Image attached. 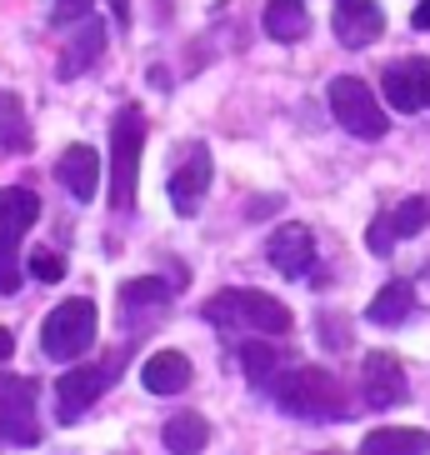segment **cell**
<instances>
[{"label": "cell", "mask_w": 430, "mask_h": 455, "mask_svg": "<svg viewBox=\"0 0 430 455\" xmlns=\"http://www.w3.org/2000/svg\"><path fill=\"white\" fill-rule=\"evenodd\" d=\"M266 260L281 270V275H291V281L310 275V270H315V235H310V226L285 220V226L266 241Z\"/></svg>", "instance_id": "30bf717a"}, {"label": "cell", "mask_w": 430, "mask_h": 455, "mask_svg": "<svg viewBox=\"0 0 430 455\" xmlns=\"http://www.w3.org/2000/svg\"><path fill=\"white\" fill-rule=\"evenodd\" d=\"M241 365H245V380L256 390H270L275 375L285 371V350L275 340H241Z\"/></svg>", "instance_id": "e0dca14e"}, {"label": "cell", "mask_w": 430, "mask_h": 455, "mask_svg": "<svg viewBox=\"0 0 430 455\" xmlns=\"http://www.w3.org/2000/svg\"><path fill=\"white\" fill-rule=\"evenodd\" d=\"M270 395H275V405L285 415H300V420H340L350 411L346 386L330 371H321V365H291V371H281Z\"/></svg>", "instance_id": "6da1fadb"}, {"label": "cell", "mask_w": 430, "mask_h": 455, "mask_svg": "<svg viewBox=\"0 0 430 455\" xmlns=\"http://www.w3.org/2000/svg\"><path fill=\"white\" fill-rule=\"evenodd\" d=\"M115 375H121V355H110V361H100V365H70V371L55 380V415H60L66 426H76V420L106 395V386Z\"/></svg>", "instance_id": "52a82bcc"}, {"label": "cell", "mask_w": 430, "mask_h": 455, "mask_svg": "<svg viewBox=\"0 0 430 455\" xmlns=\"http://www.w3.org/2000/svg\"><path fill=\"white\" fill-rule=\"evenodd\" d=\"M410 310H416V285H410V281H390V285H380V291H376V300H370L365 315L390 331V325H401Z\"/></svg>", "instance_id": "7402d4cb"}, {"label": "cell", "mask_w": 430, "mask_h": 455, "mask_svg": "<svg viewBox=\"0 0 430 455\" xmlns=\"http://www.w3.org/2000/svg\"><path fill=\"white\" fill-rule=\"evenodd\" d=\"M165 300H171V285L155 281V275H140V281L121 285V306L125 310H161Z\"/></svg>", "instance_id": "603a6c76"}, {"label": "cell", "mask_w": 430, "mask_h": 455, "mask_svg": "<svg viewBox=\"0 0 430 455\" xmlns=\"http://www.w3.org/2000/svg\"><path fill=\"white\" fill-rule=\"evenodd\" d=\"M0 150H11V156L30 150V116L15 91H0Z\"/></svg>", "instance_id": "44dd1931"}, {"label": "cell", "mask_w": 430, "mask_h": 455, "mask_svg": "<svg viewBox=\"0 0 430 455\" xmlns=\"http://www.w3.org/2000/svg\"><path fill=\"white\" fill-rule=\"evenodd\" d=\"M321 335H325V346H330V350H346L350 346L346 321H336V315H321Z\"/></svg>", "instance_id": "83f0119b"}, {"label": "cell", "mask_w": 430, "mask_h": 455, "mask_svg": "<svg viewBox=\"0 0 430 455\" xmlns=\"http://www.w3.org/2000/svg\"><path fill=\"white\" fill-rule=\"evenodd\" d=\"M211 171H215V165H211V150H205V146H195V150L186 156V161H180V165L171 171V186H165V190H171V205H175L180 215H195V211L205 205V190H211Z\"/></svg>", "instance_id": "4fadbf2b"}, {"label": "cell", "mask_w": 430, "mask_h": 455, "mask_svg": "<svg viewBox=\"0 0 430 455\" xmlns=\"http://www.w3.org/2000/svg\"><path fill=\"white\" fill-rule=\"evenodd\" d=\"M95 346V306L91 300H66L55 306L41 325V350L51 361H81Z\"/></svg>", "instance_id": "8992f818"}, {"label": "cell", "mask_w": 430, "mask_h": 455, "mask_svg": "<svg viewBox=\"0 0 430 455\" xmlns=\"http://www.w3.org/2000/svg\"><path fill=\"white\" fill-rule=\"evenodd\" d=\"M100 51H106V20H91V15H85L81 30H76V41L66 45L60 66H55V76H60V81H76V76H85V70L100 60Z\"/></svg>", "instance_id": "9a60e30c"}, {"label": "cell", "mask_w": 430, "mask_h": 455, "mask_svg": "<svg viewBox=\"0 0 430 455\" xmlns=\"http://www.w3.org/2000/svg\"><path fill=\"white\" fill-rule=\"evenodd\" d=\"M365 245H370L376 255H390V245H395V230H390L386 215H376V220H370V230H365Z\"/></svg>", "instance_id": "4316f807"}, {"label": "cell", "mask_w": 430, "mask_h": 455, "mask_svg": "<svg viewBox=\"0 0 430 455\" xmlns=\"http://www.w3.org/2000/svg\"><path fill=\"white\" fill-rule=\"evenodd\" d=\"M390 230H395V241H405V235H420V230L430 226V201L426 196H410V201H401L395 211L386 215Z\"/></svg>", "instance_id": "cb8c5ba5"}, {"label": "cell", "mask_w": 430, "mask_h": 455, "mask_svg": "<svg viewBox=\"0 0 430 455\" xmlns=\"http://www.w3.org/2000/svg\"><path fill=\"white\" fill-rule=\"evenodd\" d=\"M410 26H416V30H430V0H420V5H416V15H410Z\"/></svg>", "instance_id": "1f68e13d"}, {"label": "cell", "mask_w": 430, "mask_h": 455, "mask_svg": "<svg viewBox=\"0 0 430 455\" xmlns=\"http://www.w3.org/2000/svg\"><path fill=\"white\" fill-rule=\"evenodd\" d=\"M20 281H26V270L15 266V260H0V295H15Z\"/></svg>", "instance_id": "f1b7e54d"}, {"label": "cell", "mask_w": 430, "mask_h": 455, "mask_svg": "<svg viewBox=\"0 0 430 455\" xmlns=\"http://www.w3.org/2000/svg\"><path fill=\"white\" fill-rule=\"evenodd\" d=\"M110 11H115V26L131 30V0H110Z\"/></svg>", "instance_id": "f546056e"}, {"label": "cell", "mask_w": 430, "mask_h": 455, "mask_svg": "<svg viewBox=\"0 0 430 455\" xmlns=\"http://www.w3.org/2000/svg\"><path fill=\"white\" fill-rule=\"evenodd\" d=\"M140 380H146L150 395H180L190 386V361L180 350H155L146 365H140Z\"/></svg>", "instance_id": "2e32d148"}, {"label": "cell", "mask_w": 430, "mask_h": 455, "mask_svg": "<svg viewBox=\"0 0 430 455\" xmlns=\"http://www.w3.org/2000/svg\"><path fill=\"white\" fill-rule=\"evenodd\" d=\"M380 91H386V100L401 110V116L430 110V60H420V55H405V60L386 66V76H380Z\"/></svg>", "instance_id": "ba28073f"}, {"label": "cell", "mask_w": 430, "mask_h": 455, "mask_svg": "<svg viewBox=\"0 0 430 455\" xmlns=\"http://www.w3.org/2000/svg\"><path fill=\"white\" fill-rule=\"evenodd\" d=\"M330 26H336V41L346 51H365V45H376L386 36V11L376 0H336Z\"/></svg>", "instance_id": "9c48e42d"}, {"label": "cell", "mask_w": 430, "mask_h": 455, "mask_svg": "<svg viewBox=\"0 0 430 455\" xmlns=\"http://www.w3.org/2000/svg\"><path fill=\"white\" fill-rule=\"evenodd\" d=\"M41 220V196L36 190H0V260H15L20 241L30 235V226Z\"/></svg>", "instance_id": "7c38bea8"}, {"label": "cell", "mask_w": 430, "mask_h": 455, "mask_svg": "<svg viewBox=\"0 0 430 455\" xmlns=\"http://www.w3.org/2000/svg\"><path fill=\"white\" fill-rule=\"evenodd\" d=\"M325 100H330V116H336L355 140H386L390 116H386V106L376 100V91H370L365 81H355V76H336L330 91H325Z\"/></svg>", "instance_id": "277c9868"}, {"label": "cell", "mask_w": 430, "mask_h": 455, "mask_svg": "<svg viewBox=\"0 0 430 455\" xmlns=\"http://www.w3.org/2000/svg\"><path fill=\"white\" fill-rule=\"evenodd\" d=\"M361 455H430V435L410 426H380L361 441Z\"/></svg>", "instance_id": "ac0fdd59"}, {"label": "cell", "mask_w": 430, "mask_h": 455, "mask_svg": "<svg viewBox=\"0 0 430 455\" xmlns=\"http://www.w3.org/2000/svg\"><path fill=\"white\" fill-rule=\"evenodd\" d=\"M26 270L36 275V281H45V285L66 281V260H60L55 251H36V255H26Z\"/></svg>", "instance_id": "d4e9b609"}, {"label": "cell", "mask_w": 430, "mask_h": 455, "mask_svg": "<svg viewBox=\"0 0 430 455\" xmlns=\"http://www.w3.org/2000/svg\"><path fill=\"white\" fill-rule=\"evenodd\" d=\"M310 30V15H306V0H266V36L281 45H296L306 41Z\"/></svg>", "instance_id": "d6986e66"}, {"label": "cell", "mask_w": 430, "mask_h": 455, "mask_svg": "<svg viewBox=\"0 0 430 455\" xmlns=\"http://www.w3.org/2000/svg\"><path fill=\"white\" fill-rule=\"evenodd\" d=\"M41 441V390L26 375H0V451Z\"/></svg>", "instance_id": "5b68a950"}, {"label": "cell", "mask_w": 430, "mask_h": 455, "mask_svg": "<svg viewBox=\"0 0 430 455\" xmlns=\"http://www.w3.org/2000/svg\"><path fill=\"white\" fill-rule=\"evenodd\" d=\"M161 441H165V451H175V455H195V451H205V445H211V420H205V415H195V411H180V415H171V420H165Z\"/></svg>", "instance_id": "ffe728a7"}, {"label": "cell", "mask_w": 430, "mask_h": 455, "mask_svg": "<svg viewBox=\"0 0 430 455\" xmlns=\"http://www.w3.org/2000/svg\"><path fill=\"white\" fill-rule=\"evenodd\" d=\"M361 395H365V405H376V411L401 405L405 395H410L401 361H395V355H386V350H370V355H365V365H361Z\"/></svg>", "instance_id": "8fae6325"}, {"label": "cell", "mask_w": 430, "mask_h": 455, "mask_svg": "<svg viewBox=\"0 0 430 455\" xmlns=\"http://www.w3.org/2000/svg\"><path fill=\"white\" fill-rule=\"evenodd\" d=\"M321 455H340V451H321Z\"/></svg>", "instance_id": "d6a6232c"}, {"label": "cell", "mask_w": 430, "mask_h": 455, "mask_svg": "<svg viewBox=\"0 0 430 455\" xmlns=\"http://www.w3.org/2000/svg\"><path fill=\"white\" fill-rule=\"evenodd\" d=\"M95 0H55V11H51V26H76V20H85L91 15Z\"/></svg>", "instance_id": "484cf974"}, {"label": "cell", "mask_w": 430, "mask_h": 455, "mask_svg": "<svg viewBox=\"0 0 430 455\" xmlns=\"http://www.w3.org/2000/svg\"><path fill=\"white\" fill-rule=\"evenodd\" d=\"M55 180L76 196V201H95V186H100V156L91 146H66L60 161H55Z\"/></svg>", "instance_id": "5bb4252c"}, {"label": "cell", "mask_w": 430, "mask_h": 455, "mask_svg": "<svg viewBox=\"0 0 430 455\" xmlns=\"http://www.w3.org/2000/svg\"><path fill=\"white\" fill-rule=\"evenodd\" d=\"M11 355H15V335L5 331V325H0V365L11 361Z\"/></svg>", "instance_id": "4dcf8cb0"}, {"label": "cell", "mask_w": 430, "mask_h": 455, "mask_svg": "<svg viewBox=\"0 0 430 455\" xmlns=\"http://www.w3.org/2000/svg\"><path fill=\"white\" fill-rule=\"evenodd\" d=\"M140 156H146V116H140V106H121L110 121V211L135 205Z\"/></svg>", "instance_id": "3957f363"}, {"label": "cell", "mask_w": 430, "mask_h": 455, "mask_svg": "<svg viewBox=\"0 0 430 455\" xmlns=\"http://www.w3.org/2000/svg\"><path fill=\"white\" fill-rule=\"evenodd\" d=\"M205 321L220 331H245V335H291V310L266 291H215L205 300Z\"/></svg>", "instance_id": "7a4b0ae2"}]
</instances>
